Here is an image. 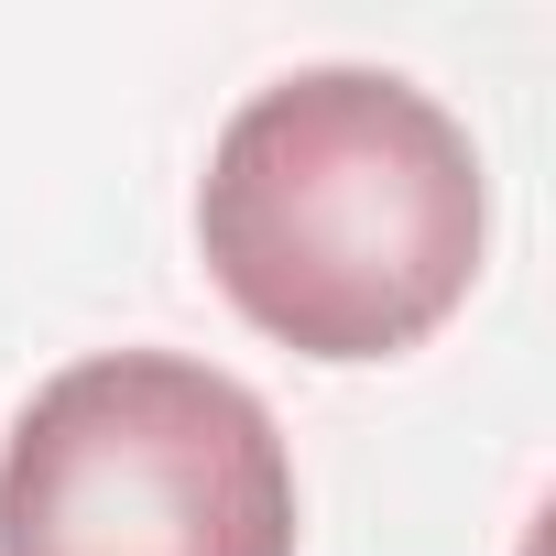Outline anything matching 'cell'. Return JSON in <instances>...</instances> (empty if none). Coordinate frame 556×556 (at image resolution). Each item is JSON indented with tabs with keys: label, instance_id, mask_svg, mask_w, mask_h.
Returning a JSON list of instances; mask_svg holds the SVG:
<instances>
[{
	"label": "cell",
	"instance_id": "2",
	"mask_svg": "<svg viewBox=\"0 0 556 556\" xmlns=\"http://www.w3.org/2000/svg\"><path fill=\"white\" fill-rule=\"evenodd\" d=\"M0 556H295L285 426L186 350L66 361L0 447Z\"/></svg>",
	"mask_w": 556,
	"mask_h": 556
},
{
	"label": "cell",
	"instance_id": "1",
	"mask_svg": "<svg viewBox=\"0 0 556 556\" xmlns=\"http://www.w3.org/2000/svg\"><path fill=\"white\" fill-rule=\"evenodd\" d=\"M197 251L295 361H404L480 285L491 186L415 77L295 66L229 110L197 186Z\"/></svg>",
	"mask_w": 556,
	"mask_h": 556
}]
</instances>
